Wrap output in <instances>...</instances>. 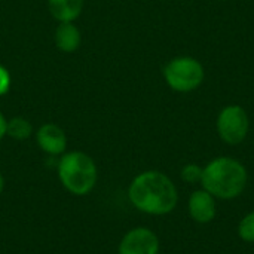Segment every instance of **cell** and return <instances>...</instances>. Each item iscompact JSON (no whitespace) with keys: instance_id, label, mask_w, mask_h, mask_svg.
Segmentation results:
<instances>
[{"instance_id":"6da1fadb","label":"cell","mask_w":254,"mask_h":254,"mask_svg":"<svg viewBox=\"0 0 254 254\" xmlns=\"http://www.w3.org/2000/svg\"><path fill=\"white\" fill-rule=\"evenodd\" d=\"M129 204L147 216H167L179 204V190L174 182L162 171L147 170L137 174L127 190Z\"/></svg>"},{"instance_id":"2e32d148","label":"cell","mask_w":254,"mask_h":254,"mask_svg":"<svg viewBox=\"0 0 254 254\" xmlns=\"http://www.w3.org/2000/svg\"><path fill=\"white\" fill-rule=\"evenodd\" d=\"M4 185H6L4 177H3V174L0 173V195H1V193H3V190H4Z\"/></svg>"},{"instance_id":"7c38bea8","label":"cell","mask_w":254,"mask_h":254,"mask_svg":"<svg viewBox=\"0 0 254 254\" xmlns=\"http://www.w3.org/2000/svg\"><path fill=\"white\" fill-rule=\"evenodd\" d=\"M237 234L244 243L254 244V211L246 214L240 220L238 228H237Z\"/></svg>"},{"instance_id":"5bb4252c","label":"cell","mask_w":254,"mask_h":254,"mask_svg":"<svg viewBox=\"0 0 254 254\" xmlns=\"http://www.w3.org/2000/svg\"><path fill=\"white\" fill-rule=\"evenodd\" d=\"M12 85V77L10 73L7 71V68L4 65L0 64V97L7 94Z\"/></svg>"},{"instance_id":"7a4b0ae2","label":"cell","mask_w":254,"mask_h":254,"mask_svg":"<svg viewBox=\"0 0 254 254\" xmlns=\"http://www.w3.org/2000/svg\"><path fill=\"white\" fill-rule=\"evenodd\" d=\"M247 182V168L235 158L219 156L202 167L201 186L216 199L231 201L241 196Z\"/></svg>"},{"instance_id":"30bf717a","label":"cell","mask_w":254,"mask_h":254,"mask_svg":"<svg viewBox=\"0 0 254 254\" xmlns=\"http://www.w3.org/2000/svg\"><path fill=\"white\" fill-rule=\"evenodd\" d=\"M85 0H48V9L58 22H74L83 12Z\"/></svg>"},{"instance_id":"52a82bcc","label":"cell","mask_w":254,"mask_h":254,"mask_svg":"<svg viewBox=\"0 0 254 254\" xmlns=\"http://www.w3.org/2000/svg\"><path fill=\"white\" fill-rule=\"evenodd\" d=\"M188 213L195 223H211L217 216V199L202 188L193 190L188 199Z\"/></svg>"},{"instance_id":"8fae6325","label":"cell","mask_w":254,"mask_h":254,"mask_svg":"<svg viewBox=\"0 0 254 254\" xmlns=\"http://www.w3.org/2000/svg\"><path fill=\"white\" fill-rule=\"evenodd\" d=\"M33 132H34L33 124L22 116H13L6 122V135L16 141L28 140L33 135Z\"/></svg>"},{"instance_id":"277c9868","label":"cell","mask_w":254,"mask_h":254,"mask_svg":"<svg viewBox=\"0 0 254 254\" xmlns=\"http://www.w3.org/2000/svg\"><path fill=\"white\" fill-rule=\"evenodd\" d=\"M164 77L171 89L177 92H189L202 83L204 67L192 57H177L165 65Z\"/></svg>"},{"instance_id":"3957f363","label":"cell","mask_w":254,"mask_h":254,"mask_svg":"<svg viewBox=\"0 0 254 254\" xmlns=\"http://www.w3.org/2000/svg\"><path fill=\"white\" fill-rule=\"evenodd\" d=\"M57 176L61 186L73 196L89 195L98 182V167L94 158L80 150L65 152L57 164Z\"/></svg>"},{"instance_id":"5b68a950","label":"cell","mask_w":254,"mask_h":254,"mask_svg":"<svg viewBox=\"0 0 254 254\" xmlns=\"http://www.w3.org/2000/svg\"><path fill=\"white\" fill-rule=\"evenodd\" d=\"M217 132L219 137L231 146L243 143L249 134L250 121L247 112L241 106H226L217 116Z\"/></svg>"},{"instance_id":"9a60e30c","label":"cell","mask_w":254,"mask_h":254,"mask_svg":"<svg viewBox=\"0 0 254 254\" xmlns=\"http://www.w3.org/2000/svg\"><path fill=\"white\" fill-rule=\"evenodd\" d=\"M6 122H7V119H6L4 115L0 112V141L6 137Z\"/></svg>"},{"instance_id":"9c48e42d","label":"cell","mask_w":254,"mask_h":254,"mask_svg":"<svg viewBox=\"0 0 254 254\" xmlns=\"http://www.w3.org/2000/svg\"><path fill=\"white\" fill-rule=\"evenodd\" d=\"M54 42L57 49L61 52L65 54L76 52L82 43L80 30L76 27L74 22H58L54 33Z\"/></svg>"},{"instance_id":"ba28073f","label":"cell","mask_w":254,"mask_h":254,"mask_svg":"<svg viewBox=\"0 0 254 254\" xmlns=\"http://www.w3.org/2000/svg\"><path fill=\"white\" fill-rule=\"evenodd\" d=\"M39 149L49 156H61L67 152V135L57 124H43L36 131Z\"/></svg>"},{"instance_id":"8992f818","label":"cell","mask_w":254,"mask_h":254,"mask_svg":"<svg viewBox=\"0 0 254 254\" xmlns=\"http://www.w3.org/2000/svg\"><path fill=\"white\" fill-rule=\"evenodd\" d=\"M159 237L146 226L129 229L118 244V254H159Z\"/></svg>"},{"instance_id":"4fadbf2b","label":"cell","mask_w":254,"mask_h":254,"mask_svg":"<svg viewBox=\"0 0 254 254\" xmlns=\"http://www.w3.org/2000/svg\"><path fill=\"white\" fill-rule=\"evenodd\" d=\"M180 179L188 185H196L201 183L202 179V167L198 164H188L180 171Z\"/></svg>"}]
</instances>
